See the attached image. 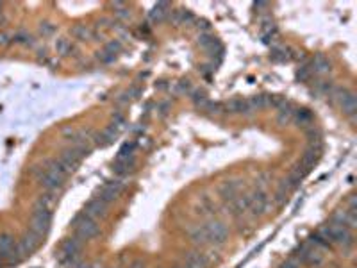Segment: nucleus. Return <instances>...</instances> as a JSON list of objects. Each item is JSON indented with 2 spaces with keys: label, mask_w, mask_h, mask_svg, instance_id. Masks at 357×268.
Returning <instances> with one entry per match:
<instances>
[{
  "label": "nucleus",
  "mask_w": 357,
  "mask_h": 268,
  "mask_svg": "<svg viewBox=\"0 0 357 268\" xmlns=\"http://www.w3.org/2000/svg\"><path fill=\"white\" fill-rule=\"evenodd\" d=\"M50 222H52V211L47 209L45 206L38 204L34 206V211H32V218H30V227L29 229L32 231L34 234H38L39 238L47 236L50 229Z\"/></svg>",
  "instance_id": "nucleus-1"
},
{
  "label": "nucleus",
  "mask_w": 357,
  "mask_h": 268,
  "mask_svg": "<svg viewBox=\"0 0 357 268\" xmlns=\"http://www.w3.org/2000/svg\"><path fill=\"white\" fill-rule=\"evenodd\" d=\"M75 225V238L79 240H91L100 233V227L97 225V222L91 218H88L86 215H79L73 220Z\"/></svg>",
  "instance_id": "nucleus-2"
},
{
  "label": "nucleus",
  "mask_w": 357,
  "mask_h": 268,
  "mask_svg": "<svg viewBox=\"0 0 357 268\" xmlns=\"http://www.w3.org/2000/svg\"><path fill=\"white\" fill-rule=\"evenodd\" d=\"M204 227H206L207 236H209V243H223L229 236V229L220 220H209Z\"/></svg>",
  "instance_id": "nucleus-3"
},
{
  "label": "nucleus",
  "mask_w": 357,
  "mask_h": 268,
  "mask_svg": "<svg viewBox=\"0 0 357 268\" xmlns=\"http://www.w3.org/2000/svg\"><path fill=\"white\" fill-rule=\"evenodd\" d=\"M43 238H39L38 234H34L32 231H27L25 234L22 236V240H20L18 243H16V249H18L20 256L25 257V256H30V254L34 252V250L38 249V245L42 243Z\"/></svg>",
  "instance_id": "nucleus-4"
},
{
  "label": "nucleus",
  "mask_w": 357,
  "mask_h": 268,
  "mask_svg": "<svg viewBox=\"0 0 357 268\" xmlns=\"http://www.w3.org/2000/svg\"><path fill=\"white\" fill-rule=\"evenodd\" d=\"M124 179H114V181H109L105 182L104 186H102L100 189V195H98V199H102L104 202H113L114 199H118V195L122 193V189H124Z\"/></svg>",
  "instance_id": "nucleus-5"
},
{
  "label": "nucleus",
  "mask_w": 357,
  "mask_h": 268,
  "mask_svg": "<svg viewBox=\"0 0 357 268\" xmlns=\"http://www.w3.org/2000/svg\"><path fill=\"white\" fill-rule=\"evenodd\" d=\"M268 202L270 200H268L266 192L264 189H256L254 195H250V209H248V213H252L254 216L263 215L268 208Z\"/></svg>",
  "instance_id": "nucleus-6"
},
{
  "label": "nucleus",
  "mask_w": 357,
  "mask_h": 268,
  "mask_svg": "<svg viewBox=\"0 0 357 268\" xmlns=\"http://www.w3.org/2000/svg\"><path fill=\"white\" fill-rule=\"evenodd\" d=\"M88 218L91 220H97V218H104L107 215V202H104L102 199H93L91 202H88L86 208H84V213Z\"/></svg>",
  "instance_id": "nucleus-7"
},
{
  "label": "nucleus",
  "mask_w": 357,
  "mask_h": 268,
  "mask_svg": "<svg viewBox=\"0 0 357 268\" xmlns=\"http://www.w3.org/2000/svg\"><path fill=\"white\" fill-rule=\"evenodd\" d=\"M223 111H225V113L248 114V113H252V107H250L247 98H232L230 102L223 104Z\"/></svg>",
  "instance_id": "nucleus-8"
},
{
  "label": "nucleus",
  "mask_w": 357,
  "mask_h": 268,
  "mask_svg": "<svg viewBox=\"0 0 357 268\" xmlns=\"http://www.w3.org/2000/svg\"><path fill=\"white\" fill-rule=\"evenodd\" d=\"M237 195H240V182L227 181L220 186V197H222L223 200H229L230 202V200H234Z\"/></svg>",
  "instance_id": "nucleus-9"
},
{
  "label": "nucleus",
  "mask_w": 357,
  "mask_h": 268,
  "mask_svg": "<svg viewBox=\"0 0 357 268\" xmlns=\"http://www.w3.org/2000/svg\"><path fill=\"white\" fill-rule=\"evenodd\" d=\"M116 136H118V127L116 125H109V127L104 129L100 134L95 136V143L100 145V147H105V145H109Z\"/></svg>",
  "instance_id": "nucleus-10"
},
{
  "label": "nucleus",
  "mask_w": 357,
  "mask_h": 268,
  "mask_svg": "<svg viewBox=\"0 0 357 268\" xmlns=\"http://www.w3.org/2000/svg\"><path fill=\"white\" fill-rule=\"evenodd\" d=\"M320 154H322V147H311V145H309V148L304 152V156H302L300 163L311 170L312 166L316 165V161L320 159Z\"/></svg>",
  "instance_id": "nucleus-11"
},
{
  "label": "nucleus",
  "mask_w": 357,
  "mask_h": 268,
  "mask_svg": "<svg viewBox=\"0 0 357 268\" xmlns=\"http://www.w3.org/2000/svg\"><path fill=\"white\" fill-rule=\"evenodd\" d=\"M81 250V240L79 238H68L66 242L61 245V254L68 257H77Z\"/></svg>",
  "instance_id": "nucleus-12"
},
{
  "label": "nucleus",
  "mask_w": 357,
  "mask_h": 268,
  "mask_svg": "<svg viewBox=\"0 0 357 268\" xmlns=\"http://www.w3.org/2000/svg\"><path fill=\"white\" fill-rule=\"evenodd\" d=\"M207 257L202 252H189L186 256V266L184 268H206Z\"/></svg>",
  "instance_id": "nucleus-13"
},
{
  "label": "nucleus",
  "mask_w": 357,
  "mask_h": 268,
  "mask_svg": "<svg viewBox=\"0 0 357 268\" xmlns=\"http://www.w3.org/2000/svg\"><path fill=\"white\" fill-rule=\"evenodd\" d=\"M189 238L193 240V243H196V245H207L209 243V236H207V231L206 227H195L193 231H189Z\"/></svg>",
  "instance_id": "nucleus-14"
},
{
  "label": "nucleus",
  "mask_w": 357,
  "mask_h": 268,
  "mask_svg": "<svg viewBox=\"0 0 357 268\" xmlns=\"http://www.w3.org/2000/svg\"><path fill=\"white\" fill-rule=\"evenodd\" d=\"M331 70V63H329L327 57L324 56H316L314 61H312V68L311 72H316V73H327Z\"/></svg>",
  "instance_id": "nucleus-15"
},
{
  "label": "nucleus",
  "mask_w": 357,
  "mask_h": 268,
  "mask_svg": "<svg viewBox=\"0 0 357 268\" xmlns=\"http://www.w3.org/2000/svg\"><path fill=\"white\" fill-rule=\"evenodd\" d=\"M168 4L166 2H161V4H157L154 9H152V13H150V16H152V20L154 22H163V20L166 18V15H168Z\"/></svg>",
  "instance_id": "nucleus-16"
},
{
  "label": "nucleus",
  "mask_w": 357,
  "mask_h": 268,
  "mask_svg": "<svg viewBox=\"0 0 357 268\" xmlns=\"http://www.w3.org/2000/svg\"><path fill=\"white\" fill-rule=\"evenodd\" d=\"M13 247H15V238L11 234H0V256L11 250Z\"/></svg>",
  "instance_id": "nucleus-17"
},
{
  "label": "nucleus",
  "mask_w": 357,
  "mask_h": 268,
  "mask_svg": "<svg viewBox=\"0 0 357 268\" xmlns=\"http://www.w3.org/2000/svg\"><path fill=\"white\" fill-rule=\"evenodd\" d=\"M293 117H295V122H297V124L300 125V127H309V125H311L312 117H311V113H307L305 109L293 113Z\"/></svg>",
  "instance_id": "nucleus-18"
},
{
  "label": "nucleus",
  "mask_w": 357,
  "mask_h": 268,
  "mask_svg": "<svg viewBox=\"0 0 357 268\" xmlns=\"http://www.w3.org/2000/svg\"><path fill=\"white\" fill-rule=\"evenodd\" d=\"M56 50H57V54L66 56V54H70V50H71V43L68 42L66 38H59L56 42Z\"/></svg>",
  "instance_id": "nucleus-19"
},
{
  "label": "nucleus",
  "mask_w": 357,
  "mask_h": 268,
  "mask_svg": "<svg viewBox=\"0 0 357 268\" xmlns=\"http://www.w3.org/2000/svg\"><path fill=\"white\" fill-rule=\"evenodd\" d=\"M71 34L75 36L77 40H88L90 38V29L86 25H77L75 29L71 30Z\"/></svg>",
  "instance_id": "nucleus-20"
},
{
  "label": "nucleus",
  "mask_w": 357,
  "mask_h": 268,
  "mask_svg": "<svg viewBox=\"0 0 357 268\" xmlns=\"http://www.w3.org/2000/svg\"><path fill=\"white\" fill-rule=\"evenodd\" d=\"M120 49H122L120 43H118V42H111V43H107V45H105V50H104V52H107L109 56L114 57V54L120 52Z\"/></svg>",
  "instance_id": "nucleus-21"
},
{
  "label": "nucleus",
  "mask_w": 357,
  "mask_h": 268,
  "mask_svg": "<svg viewBox=\"0 0 357 268\" xmlns=\"http://www.w3.org/2000/svg\"><path fill=\"white\" fill-rule=\"evenodd\" d=\"M286 200H288V193H284V192H281V189H277V193L273 195V202L277 206H282V204H286Z\"/></svg>",
  "instance_id": "nucleus-22"
},
{
  "label": "nucleus",
  "mask_w": 357,
  "mask_h": 268,
  "mask_svg": "<svg viewBox=\"0 0 357 268\" xmlns=\"http://www.w3.org/2000/svg\"><path fill=\"white\" fill-rule=\"evenodd\" d=\"M281 268H300V261H298L295 256H291L286 263L281 264Z\"/></svg>",
  "instance_id": "nucleus-23"
},
{
  "label": "nucleus",
  "mask_w": 357,
  "mask_h": 268,
  "mask_svg": "<svg viewBox=\"0 0 357 268\" xmlns=\"http://www.w3.org/2000/svg\"><path fill=\"white\" fill-rule=\"evenodd\" d=\"M39 30H42V34L49 36V34H52V32H54V25H50V23H42Z\"/></svg>",
  "instance_id": "nucleus-24"
},
{
  "label": "nucleus",
  "mask_w": 357,
  "mask_h": 268,
  "mask_svg": "<svg viewBox=\"0 0 357 268\" xmlns=\"http://www.w3.org/2000/svg\"><path fill=\"white\" fill-rule=\"evenodd\" d=\"M70 268H91L90 264H84V263H81V261H75V263L71 264Z\"/></svg>",
  "instance_id": "nucleus-25"
}]
</instances>
